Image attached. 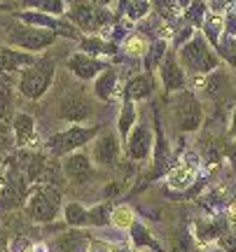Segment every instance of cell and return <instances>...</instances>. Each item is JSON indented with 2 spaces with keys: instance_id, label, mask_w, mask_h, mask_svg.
<instances>
[{
  "instance_id": "cell-30",
  "label": "cell",
  "mask_w": 236,
  "mask_h": 252,
  "mask_svg": "<svg viewBox=\"0 0 236 252\" xmlns=\"http://www.w3.org/2000/svg\"><path fill=\"white\" fill-rule=\"evenodd\" d=\"M129 231H131L134 245H138V248H145V245H155V241H152V234H150V231H147V229L140 224V222H134V224L129 226Z\"/></svg>"
},
{
  "instance_id": "cell-38",
  "label": "cell",
  "mask_w": 236,
  "mask_h": 252,
  "mask_svg": "<svg viewBox=\"0 0 236 252\" xmlns=\"http://www.w3.org/2000/svg\"><path fill=\"white\" fill-rule=\"evenodd\" d=\"M227 222H229V226L236 231V196L229 201V206H227Z\"/></svg>"
},
{
  "instance_id": "cell-8",
  "label": "cell",
  "mask_w": 236,
  "mask_h": 252,
  "mask_svg": "<svg viewBox=\"0 0 236 252\" xmlns=\"http://www.w3.org/2000/svg\"><path fill=\"white\" fill-rule=\"evenodd\" d=\"M127 145H124V152L131 161H147L152 157V147H155V133L147 124H136L129 135L124 138Z\"/></svg>"
},
{
  "instance_id": "cell-28",
  "label": "cell",
  "mask_w": 236,
  "mask_h": 252,
  "mask_svg": "<svg viewBox=\"0 0 236 252\" xmlns=\"http://www.w3.org/2000/svg\"><path fill=\"white\" fill-rule=\"evenodd\" d=\"M82 49H84V52H89V56L115 54V52H117V47L110 45V42H103L101 37H89V40H84V42H82Z\"/></svg>"
},
{
  "instance_id": "cell-16",
  "label": "cell",
  "mask_w": 236,
  "mask_h": 252,
  "mask_svg": "<svg viewBox=\"0 0 236 252\" xmlns=\"http://www.w3.org/2000/svg\"><path fill=\"white\" fill-rule=\"evenodd\" d=\"M68 68H70V72H73L77 80H94L96 75H99L105 65L96 59V56H89L84 54V52H77V54H73L70 59H68Z\"/></svg>"
},
{
  "instance_id": "cell-19",
  "label": "cell",
  "mask_w": 236,
  "mask_h": 252,
  "mask_svg": "<svg viewBox=\"0 0 236 252\" xmlns=\"http://www.w3.org/2000/svg\"><path fill=\"white\" fill-rule=\"evenodd\" d=\"M124 96L131 103L150 98L152 96V77L150 75H136V77H131L127 82V87H124Z\"/></svg>"
},
{
  "instance_id": "cell-31",
  "label": "cell",
  "mask_w": 236,
  "mask_h": 252,
  "mask_svg": "<svg viewBox=\"0 0 236 252\" xmlns=\"http://www.w3.org/2000/svg\"><path fill=\"white\" fill-rule=\"evenodd\" d=\"M150 12V2L147 0H129L127 2V17L131 21H138V19H143Z\"/></svg>"
},
{
  "instance_id": "cell-18",
  "label": "cell",
  "mask_w": 236,
  "mask_h": 252,
  "mask_svg": "<svg viewBox=\"0 0 236 252\" xmlns=\"http://www.w3.org/2000/svg\"><path fill=\"white\" fill-rule=\"evenodd\" d=\"M117 89V70L115 68H103L94 77V96L101 100H110Z\"/></svg>"
},
{
  "instance_id": "cell-37",
  "label": "cell",
  "mask_w": 236,
  "mask_h": 252,
  "mask_svg": "<svg viewBox=\"0 0 236 252\" xmlns=\"http://www.w3.org/2000/svg\"><path fill=\"white\" fill-rule=\"evenodd\" d=\"M84 252H110V245L103 241H91V243H87Z\"/></svg>"
},
{
  "instance_id": "cell-34",
  "label": "cell",
  "mask_w": 236,
  "mask_h": 252,
  "mask_svg": "<svg viewBox=\"0 0 236 252\" xmlns=\"http://www.w3.org/2000/svg\"><path fill=\"white\" fill-rule=\"evenodd\" d=\"M218 248L222 252H236V231H229V234L220 236V238H218Z\"/></svg>"
},
{
  "instance_id": "cell-21",
  "label": "cell",
  "mask_w": 236,
  "mask_h": 252,
  "mask_svg": "<svg viewBox=\"0 0 236 252\" xmlns=\"http://www.w3.org/2000/svg\"><path fill=\"white\" fill-rule=\"evenodd\" d=\"M14 112V91L12 82L0 77V122H7Z\"/></svg>"
},
{
  "instance_id": "cell-5",
  "label": "cell",
  "mask_w": 236,
  "mask_h": 252,
  "mask_svg": "<svg viewBox=\"0 0 236 252\" xmlns=\"http://www.w3.org/2000/svg\"><path fill=\"white\" fill-rule=\"evenodd\" d=\"M26 215L35 222H54L61 210V194L49 185H37L26 198H24Z\"/></svg>"
},
{
  "instance_id": "cell-22",
  "label": "cell",
  "mask_w": 236,
  "mask_h": 252,
  "mask_svg": "<svg viewBox=\"0 0 236 252\" xmlns=\"http://www.w3.org/2000/svg\"><path fill=\"white\" fill-rule=\"evenodd\" d=\"M203 33H206V42H210V45H220V33H222V28H225V17L222 14H218V12H213V14H208V17L203 19Z\"/></svg>"
},
{
  "instance_id": "cell-35",
  "label": "cell",
  "mask_w": 236,
  "mask_h": 252,
  "mask_svg": "<svg viewBox=\"0 0 236 252\" xmlns=\"http://www.w3.org/2000/svg\"><path fill=\"white\" fill-rule=\"evenodd\" d=\"M173 252H192V238L187 234H180L173 238Z\"/></svg>"
},
{
  "instance_id": "cell-9",
  "label": "cell",
  "mask_w": 236,
  "mask_h": 252,
  "mask_svg": "<svg viewBox=\"0 0 236 252\" xmlns=\"http://www.w3.org/2000/svg\"><path fill=\"white\" fill-rule=\"evenodd\" d=\"M61 173L70 185H87L94 178V163H91L89 154L84 150H75V152L64 157Z\"/></svg>"
},
{
  "instance_id": "cell-3",
  "label": "cell",
  "mask_w": 236,
  "mask_h": 252,
  "mask_svg": "<svg viewBox=\"0 0 236 252\" xmlns=\"http://www.w3.org/2000/svg\"><path fill=\"white\" fill-rule=\"evenodd\" d=\"M56 63L52 59H35L33 65H28L19 77V94L28 100L42 98L54 80Z\"/></svg>"
},
{
  "instance_id": "cell-24",
  "label": "cell",
  "mask_w": 236,
  "mask_h": 252,
  "mask_svg": "<svg viewBox=\"0 0 236 252\" xmlns=\"http://www.w3.org/2000/svg\"><path fill=\"white\" fill-rule=\"evenodd\" d=\"M64 220L70 226H89V210L84 206H80L77 201H70L64 208Z\"/></svg>"
},
{
  "instance_id": "cell-42",
  "label": "cell",
  "mask_w": 236,
  "mask_h": 252,
  "mask_svg": "<svg viewBox=\"0 0 236 252\" xmlns=\"http://www.w3.org/2000/svg\"><path fill=\"white\" fill-rule=\"evenodd\" d=\"M208 252H222V250H220V248H213V250H208Z\"/></svg>"
},
{
  "instance_id": "cell-15",
  "label": "cell",
  "mask_w": 236,
  "mask_h": 252,
  "mask_svg": "<svg viewBox=\"0 0 236 252\" xmlns=\"http://www.w3.org/2000/svg\"><path fill=\"white\" fill-rule=\"evenodd\" d=\"M12 133H14V145L19 147H37V131H35V119L26 115V112H17L14 124H12Z\"/></svg>"
},
{
  "instance_id": "cell-4",
  "label": "cell",
  "mask_w": 236,
  "mask_h": 252,
  "mask_svg": "<svg viewBox=\"0 0 236 252\" xmlns=\"http://www.w3.org/2000/svg\"><path fill=\"white\" fill-rule=\"evenodd\" d=\"M171 117L173 124L178 126L182 133H194L199 131L201 119H203V108L199 98L192 91H175L171 96Z\"/></svg>"
},
{
  "instance_id": "cell-43",
  "label": "cell",
  "mask_w": 236,
  "mask_h": 252,
  "mask_svg": "<svg viewBox=\"0 0 236 252\" xmlns=\"http://www.w3.org/2000/svg\"><path fill=\"white\" fill-rule=\"evenodd\" d=\"M0 252H5V245H2V243H0Z\"/></svg>"
},
{
  "instance_id": "cell-1",
  "label": "cell",
  "mask_w": 236,
  "mask_h": 252,
  "mask_svg": "<svg viewBox=\"0 0 236 252\" xmlns=\"http://www.w3.org/2000/svg\"><path fill=\"white\" fill-rule=\"evenodd\" d=\"M180 68L185 70V75H194V77H203L218 68V56L213 54L210 45L201 35H194L192 40H187L185 45L178 47L175 54Z\"/></svg>"
},
{
  "instance_id": "cell-39",
  "label": "cell",
  "mask_w": 236,
  "mask_h": 252,
  "mask_svg": "<svg viewBox=\"0 0 236 252\" xmlns=\"http://www.w3.org/2000/svg\"><path fill=\"white\" fill-rule=\"evenodd\" d=\"M229 135L236 140V108H234V112H232V119H229Z\"/></svg>"
},
{
  "instance_id": "cell-26",
  "label": "cell",
  "mask_w": 236,
  "mask_h": 252,
  "mask_svg": "<svg viewBox=\"0 0 236 252\" xmlns=\"http://www.w3.org/2000/svg\"><path fill=\"white\" fill-rule=\"evenodd\" d=\"M147 47L150 42L145 40V35H140V33H134V35H127L124 37V42H122V52L127 56H145L147 54Z\"/></svg>"
},
{
  "instance_id": "cell-36",
  "label": "cell",
  "mask_w": 236,
  "mask_h": 252,
  "mask_svg": "<svg viewBox=\"0 0 236 252\" xmlns=\"http://www.w3.org/2000/svg\"><path fill=\"white\" fill-rule=\"evenodd\" d=\"M201 12H206V7H203V2H194V5H192L190 7V12H187V17H190V21H197V24H203V14H201Z\"/></svg>"
},
{
  "instance_id": "cell-41",
  "label": "cell",
  "mask_w": 236,
  "mask_h": 252,
  "mask_svg": "<svg viewBox=\"0 0 236 252\" xmlns=\"http://www.w3.org/2000/svg\"><path fill=\"white\" fill-rule=\"evenodd\" d=\"M7 7H9L7 2H0V9H7Z\"/></svg>"
},
{
  "instance_id": "cell-23",
  "label": "cell",
  "mask_w": 236,
  "mask_h": 252,
  "mask_svg": "<svg viewBox=\"0 0 236 252\" xmlns=\"http://www.w3.org/2000/svg\"><path fill=\"white\" fill-rule=\"evenodd\" d=\"M136 222V215H134V210L127 206V203H122V206H115L110 210V224L119 229V231H129V226Z\"/></svg>"
},
{
  "instance_id": "cell-40",
  "label": "cell",
  "mask_w": 236,
  "mask_h": 252,
  "mask_svg": "<svg viewBox=\"0 0 236 252\" xmlns=\"http://www.w3.org/2000/svg\"><path fill=\"white\" fill-rule=\"evenodd\" d=\"M227 161H229V163H232V166H234V168H236V143H234V145H232V147H229V150H227Z\"/></svg>"
},
{
  "instance_id": "cell-29",
  "label": "cell",
  "mask_w": 236,
  "mask_h": 252,
  "mask_svg": "<svg viewBox=\"0 0 236 252\" xmlns=\"http://www.w3.org/2000/svg\"><path fill=\"white\" fill-rule=\"evenodd\" d=\"M110 224V203H99L89 210V226Z\"/></svg>"
},
{
  "instance_id": "cell-32",
  "label": "cell",
  "mask_w": 236,
  "mask_h": 252,
  "mask_svg": "<svg viewBox=\"0 0 236 252\" xmlns=\"http://www.w3.org/2000/svg\"><path fill=\"white\" fill-rule=\"evenodd\" d=\"M164 49H166V42H164V40H159V42L147 47V59H145L147 70H152V68L157 65V61H162L164 59Z\"/></svg>"
},
{
  "instance_id": "cell-44",
  "label": "cell",
  "mask_w": 236,
  "mask_h": 252,
  "mask_svg": "<svg viewBox=\"0 0 236 252\" xmlns=\"http://www.w3.org/2000/svg\"><path fill=\"white\" fill-rule=\"evenodd\" d=\"M24 252H35V250H33V248H28V250H24Z\"/></svg>"
},
{
  "instance_id": "cell-6",
  "label": "cell",
  "mask_w": 236,
  "mask_h": 252,
  "mask_svg": "<svg viewBox=\"0 0 236 252\" xmlns=\"http://www.w3.org/2000/svg\"><path fill=\"white\" fill-rule=\"evenodd\" d=\"M96 133H101V126H68V128L54 133L47 140V150L54 157H66V154L82 150L87 143H91L96 138Z\"/></svg>"
},
{
  "instance_id": "cell-12",
  "label": "cell",
  "mask_w": 236,
  "mask_h": 252,
  "mask_svg": "<svg viewBox=\"0 0 236 252\" xmlns=\"http://www.w3.org/2000/svg\"><path fill=\"white\" fill-rule=\"evenodd\" d=\"M159 80H162L164 91H169V94H175V91L185 89L187 75L180 68L175 54H164V59L159 61Z\"/></svg>"
},
{
  "instance_id": "cell-33",
  "label": "cell",
  "mask_w": 236,
  "mask_h": 252,
  "mask_svg": "<svg viewBox=\"0 0 236 252\" xmlns=\"http://www.w3.org/2000/svg\"><path fill=\"white\" fill-rule=\"evenodd\" d=\"M218 49H220V54L225 56L232 65H236V37H229L225 42H220Z\"/></svg>"
},
{
  "instance_id": "cell-14",
  "label": "cell",
  "mask_w": 236,
  "mask_h": 252,
  "mask_svg": "<svg viewBox=\"0 0 236 252\" xmlns=\"http://www.w3.org/2000/svg\"><path fill=\"white\" fill-rule=\"evenodd\" d=\"M68 19L73 21L75 26L84 28V31H91V28L103 26L110 17L103 12V9H101V12H96L91 2H77V5H73V7L68 9Z\"/></svg>"
},
{
  "instance_id": "cell-17",
  "label": "cell",
  "mask_w": 236,
  "mask_h": 252,
  "mask_svg": "<svg viewBox=\"0 0 236 252\" xmlns=\"http://www.w3.org/2000/svg\"><path fill=\"white\" fill-rule=\"evenodd\" d=\"M35 63V56L33 54H26V52H17L14 47L9 45H0V72H17L21 68H28Z\"/></svg>"
},
{
  "instance_id": "cell-25",
  "label": "cell",
  "mask_w": 236,
  "mask_h": 252,
  "mask_svg": "<svg viewBox=\"0 0 236 252\" xmlns=\"http://www.w3.org/2000/svg\"><path fill=\"white\" fill-rule=\"evenodd\" d=\"M136 119H138L136 105H134L131 100H127V103L122 105V110H119V119H117V131L122 138H127L129 131L136 126Z\"/></svg>"
},
{
  "instance_id": "cell-20",
  "label": "cell",
  "mask_w": 236,
  "mask_h": 252,
  "mask_svg": "<svg viewBox=\"0 0 236 252\" xmlns=\"http://www.w3.org/2000/svg\"><path fill=\"white\" fill-rule=\"evenodd\" d=\"M54 252H84L87 243H84V236L77 234V231H70V234H61L54 241Z\"/></svg>"
},
{
  "instance_id": "cell-2",
  "label": "cell",
  "mask_w": 236,
  "mask_h": 252,
  "mask_svg": "<svg viewBox=\"0 0 236 252\" xmlns=\"http://www.w3.org/2000/svg\"><path fill=\"white\" fill-rule=\"evenodd\" d=\"M2 40L9 47H19V49H28V52H40L45 47L54 45L56 42V33L45 31V28H35L28 26V24H7L2 26Z\"/></svg>"
},
{
  "instance_id": "cell-27",
  "label": "cell",
  "mask_w": 236,
  "mask_h": 252,
  "mask_svg": "<svg viewBox=\"0 0 236 252\" xmlns=\"http://www.w3.org/2000/svg\"><path fill=\"white\" fill-rule=\"evenodd\" d=\"M26 7H35L40 12H45L49 17L54 14H66V2L64 0H21Z\"/></svg>"
},
{
  "instance_id": "cell-10",
  "label": "cell",
  "mask_w": 236,
  "mask_h": 252,
  "mask_svg": "<svg viewBox=\"0 0 236 252\" xmlns=\"http://www.w3.org/2000/svg\"><path fill=\"white\" fill-rule=\"evenodd\" d=\"M26 198V182H24V173L12 171L0 180V210H12L17 208L21 201Z\"/></svg>"
},
{
  "instance_id": "cell-7",
  "label": "cell",
  "mask_w": 236,
  "mask_h": 252,
  "mask_svg": "<svg viewBox=\"0 0 236 252\" xmlns=\"http://www.w3.org/2000/svg\"><path fill=\"white\" fill-rule=\"evenodd\" d=\"M89 159L94 166L99 168H115L119 166V157H122V145H119V138L110 131H103V133H96V138L91 140V150Z\"/></svg>"
},
{
  "instance_id": "cell-11",
  "label": "cell",
  "mask_w": 236,
  "mask_h": 252,
  "mask_svg": "<svg viewBox=\"0 0 236 252\" xmlns=\"http://www.w3.org/2000/svg\"><path fill=\"white\" fill-rule=\"evenodd\" d=\"M199 178V157L197 154H187V157H182L180 163H175L169 175H166V182H169V187L171 189H190L194 182Z\"/></svg>"
},
{
  "instance_id": "cell-13",
  "label": "cell",
  "mask_w": 236,
  "mask_h": 252,
  "mask_svg": "<svg viewBox=\"0 0 236 252\" xmlns=\"http://www.w3.org/2000/svg\"><path fill=\"white\" fill-rule=\"evenodd\" d=\"M91 103L87 98H82L80 94H70V96H66L61 103H59V117L64 119V122H70V124H82V122H87L91 117Z\"/></svg>"
}]
</instances>
